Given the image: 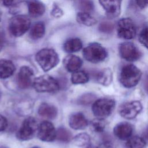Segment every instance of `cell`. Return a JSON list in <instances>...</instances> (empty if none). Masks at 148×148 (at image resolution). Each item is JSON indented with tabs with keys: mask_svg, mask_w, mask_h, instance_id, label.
I'll list each match as a JSON object with an SVG mask.
<instances>
[{
	"mask_svg": "<svg viewBox=\"0 0 148 148\" xmlns=\"http://www.w3.org/2000/svg\"><path fill=\"white\" fill-rule=\"evenodd\" d=\"M142 76V72L133 64L124 66L121 70L119 80L123 86L132 88L136 86Z\"/></svg>",
	"mask_w": 148,
	"mask_h": 148,
	"instance_id": "obj_1",
	"label": "cell"
},
{
	"mask_svg": "<svg viewBox=\"0 0 148 148\" xmlns=\"http://www.w3.org/2000/svg\"><path fill=\"white\" fill-rule=\"evenodd\" d=\"M35 60L45 72L54 68L59 62V57L56 51L52 49L48 48L39 50L36 54Z\"/></svg>",
	"mask_w": 148,
	"mask_h": 148,
	"instance_id": "obj_2",
	"label": "cell"
},
{
	"mask_svg": "<svg viewBox=\"0 0 148 148\" xmlns=\"http://www.w3.org/2000/svg\"><path fill=\"white\" fill-rule=\"evenodd\" d=\"M84 58L91 63H99L103 61L108 56L106 50L98 43H91L83 50Z\"/></svg>",
	"mask_w": 148,
	"mask_h": 148,
	"instance_id": "obj_3",
	"label": "cell"
},
{
	"mask_svg": "<svg viewBox=\"0 0 148 148\" xmlns=\"http://www.w3.org/2000/svg\"><path fill=\"white\" fill-rule=\"evenodd\" d=\"M32 86L38 92H55L60 88L58 81L48 75H41L35 78Z\"/></svg>",
	"mask_w": 148,
	"mask_h": 148,
	"instance_id": "obj_4",
	"label": "cell"
},
{
	"mask_svg": "<svg viewBox=\"0 0 148 148\" xmlns=\"http://www.w3.org/2000/svg\"><path fill=\"white\" fill-rule=\"evenodd\" d=\"M30 25L31 20L28 17L23 14L16 15L9 21V30L13 36L19 37L29 29Z\"/></svg>",
	"mask_w": 148,
	"mask_h": 148,
	"instance_id": "obj_5",
	"label": "cell"
},
{
	"mask_svg": "<svg viewBox=\"0 0 148 148\" xmlns=\"http://www.w3.org/2000/svg\"><path fill=\"white\" fill-rule=\"evenodd\" d=\"M115 107L114 99L102 98L95 100L92 103V111L97 118L104 119L110 116Z\"/></svg>",
	"mask_w": 148,
	"mask_h": 148,
	"instance_id": "obj_6",
	"label": "cell"
},
{
	"mask_svg": "<svg viewBox=\"0 0 148 148\" xmlns=\"http://www.w3.org/2000/svg\"><path fill=\"white\" fill-rule=\"evenodd\" d=\"M39 124L37 120L32 117L26 118L16 133L17 138L21 141L32 139L38 132Z\"/></svg>",
	"mask_w": 148,
	"mask_h": 148,
	"instance_id": "obj_7",
	"label": "cell"
},
{
	"mask_svg": "<svg viewBox=\"0 0 148 148\" xmlns=\"http://www.w3.org/2000/svg\"><path fill=\"white\" fill-rule=\"evenodd\" d=\"M117 32L118 36L124 39H134L136 34L135 24L130 18H122L119 20Z\"/></svg>",
	"mask_w": 148,
	"mask_h": 148,
	"instance_id": "obj_8",
	"label": "cell"
},
{
	"mask_svg": "<svg viewBox=\"0 0 148 148\" xmlns=\"http://www.w3.org/2000/svg\"><path fill=\"white\" fill-rule=\"evenodd\" d=\"M119 51L120 57L128 61H135L141 57L140 51L132 42H125L120 44Z\"/></svg>",
	"mask_w": 148,
	"mask_h": 148,
	"instance_id": "obj_9",
	"label": "cell"
},
{
	"mask_svg": "<svg viewBox=\"0 0 148 148\" xmlns=\"http://www.w3.org/2000/svg\"><path fill=\"white\" fill-rule=\"evenodd\" d=\"M142 110V103L138 101H132L121 104L119 108V112L121 117L131 120L135 118Z\"/></svg>",
	"mask_w": 148,
	"mask_h": 148,
	"instance_id": "obj_10",
	"label": "cell"
},
{
	"mask_svg": "<svg viewBox=\"0 0 148 148\" xmlns=\"http://www.w3.org/2000/svg\"><path fill=\"white\" fill-rule=\"evenodd\" d=\"M56 131L51 122L43 121L39 125L38 137L43 142H51L56 139Z\"/></svg>",
	"mask_w": 148,
	"mask_h": 148,
	"instance_id": "obj_11",
	"label": "cell"
},
{
	"mask_svg": "<svg viewBox=\"0 0 148 148\" xmlns=\"http://www.w3.org/2000/svg\"><path fill=\"white\" fill-rule=\"evenodd\" d=\"M34 73L33 70L28 66L20 68L17 76V84L21 89H27L32 85Z\"/></svg>",
	"mask_w": 148,
	"mask_h": 148,
	"instance_id": "obj_12",
	"label": "cell"
},
{
	"mask_svg": "<svg viewBox=\"0 0 148 148\" xmlns=\"http://www.w3.org/2000/svg\"><path fill=\"white\" fill-rule=\"evenodd\" d=\"M122 0H99L100 5L105 10L106 15L110 18L118 17L121 12Z\"/></svg>",
	"mask_w": 148,
	"mask_h": 148,
	"instance_id": "obj_13",
	"label": "cell"
},
{
	"mask_svg": "<svg viewBox=\"0 0 148 148\" xmlns=\"http://www.w3.org/2000/svg\"><path fill=\"white\" fill-rule=\"evenodd\" d=\"M69 125L71 128L75 130H81L85 129L88 122L85 116L80 112L74 113L71 114L69 117Z\"/></svg>",
	"mask_w": 148,
	"mask_h": 148,
	"instance_id": "obj_14",
	"label": "cell"
},
{
	"mask_svg": "<svg viewBox=\"0 0 148 148\" xmlns=\"http://www.w3.org/2000/svg\"><path fill=\"white\" fill-rule=\"evenodd\" d=\"M133 132L132 125L127 122H121L116 125L113 129L114 135L121 140L129 139Z\"/></svg>",
	"mask_w": 148,
	"mask_h": 148,
	"instance_id": "obj_15",
	"label": "cell"
},
{
	"mask_svg": "<svg viewBox=\"0 0 148 148\" xmlns=\"http://www.w3.org/2000/svg\"><path fill=\"white\" fill-rule=\"evenodd\" d=\"M63 64L66 71L73 73L79 71L82 66L83 61L78 56L68 55L64 59Z\"/></svg>",
	"mask_w": 148,
	"mask_h": 148,
	"instance_id": "obj_16",
	"label": "cell"
},
{
	"mask_svg": "<svg viewBox=\"0 0 148 148\" xmlns=\"http://www.w3.org/2000/svg\"><path fill=\"white\" fill-rule=\"evenodd\" d=\"M28 13L32 17H38L45 12V5L39 0H27L26 1Z\"/></svg>",
	"mask_w": 148,
	"mask_h": 148,
	"instance_id": "obj_17",
	"label": "cell"
},
{
	"mask_svg": "<svg viewBox=\"0 0 148 148\" xmlns=\"http://www.w3.org/2000/svg\"><path fill=\"white\" fill-rule=\"evenodd\" d=\"M38 112L41 117L50 120L55 119L58 114L56 107L46 102L42 103L39 105Z\"/></svg>",
	"mask_w": 148,
	"mask_h": 148,
	"instance_id": "obj_18",
	"label": "cell"
},
{
	"mask_svg": "<svg viewBox=\"0 0 148 148\" xmlns=\"http://www.w3.org/2000/svg\"><path fill=\"white\" fill-rule=\"evenodd\" d=\"M16 70L12 61L9 60H0V79H6L10 77Z\"/></svg>",
	"mask_w": 148,
	"mask_h": 148,
	"instance_id": "obj_19",
	"label": "cell"
},
{
	"mask_svg": "<svg viewBox=\"0 0 148 148\" xmlns=\"http://www.w3.org/2000/svg\"><path fill=\"white\" fill-rule=\"evenodd\" d=\"M83 44L82 40L79 38H71L68 39L64 43L63 49L64 51L68 53H72L79 51L82 48Z\"/></svg>",
	"mask_w": 148,
	"mask_h": 148,
	"instance_id": "obj_20",
	"label": "cell"
},
{
	"mask_svg": "<svg viewBox=\"0 0 148 148\" xmlns=\"http://www.w3.org/2000/svg\"><path fill=\"white\" fill-rule=\"evenodd\" d=\"M95 77L98 83L106 86L112 83L113 75L111 70L109 68H106L99 71Z\"/></svg>",
	"mask_w": 148,
	"mask_h": 148,
	"instance_id": "obj_21",
	"label": "cell"
},
{
	"mask_svg": "<svg viewBox=\"0 0 148 148\" xmlns=\"http://www.w3.org/2000/svg\"><path fill=\"white\" fill-rule=\"evenodd\" d=\"M76 21L79 24L88 27L92 26L97 23V20L90 13L83 12H79L77 13Z\"/></svg>",
	"mask_w": 148,
	"mask_h": 148,
	"instance_id": "obj_22",
	"label": "cell"
},
{
	"mask_svg": "<svg viewBox=\"0 0 148 148\" xmlns=\"http://www.w3.org/2000/svg\"><path fill=\"white\" fill-rule=\"evenodd\" d=\"M45 33V25L43 22H38L33 25L29 32V37L33 40L42 38Z\"/></svg>",
	"mask_w": 148,
	"mask_h": 148,
	"instance_id": "obj_23",
	"label": "cell"
},
{
	"mask_svg": "<svg viewBox=\"0 0 148 148\" xmlns=\"http://www.w3.org/2000/svg\"><path fill=\"white\" fill-rule=\"evenodd\" d=\"M71 80L73 84H84L88 82L89 76L84 71H77L72 73Z\"/></svg>",
	"mask_w": 148,
	"mask_h": 148,
	"instance_id": "obj_24",
	"label": "cell"
},
{
	"mask_svg": "<svg viewBox=\"0 0 148 148\" xmlns=\"http://www.w3.org/2000/svg\"><path fill=\"white\" fill-rule=\"evenodd\" d=\"M146 145V141L143 138L134 136L128 139L125 146V148H145Z\"/></svg>",
	"mask_w": 148,
	"mask_h": 148,
	"instance_id": "obj_25",
	"label": "cell"
},
{
	"mask_svg": "<svg viewBox=\"0 0 148 148\" xmlns=\"http://www.w3.org/2000/svg\"><path fill=\"white\" fill-rule=\"evenodd\" d=\"M59 142L67 143L72 140V133L64 127H60L56 131V139Z\"/></svg>",
	"mask_w": 148,
	"mask_h": 148,
	"instance_id": "obj_26",
	"label": "cell"
},
{
	"mask_svg": "<svg viewBox=\"0 0 148 148\" xmlns=\"http://www.w3.org/2000/svg\"><path fill=\"white\" fill-rule=\"evenodd\" d=\"M72 141L74 145L79 147H83L89 145L90 137L86 133H80L76 135L73 139Z\"/></svg>",
	"mask_w": 148,
	"mask_h": 148,
	"instance_id": "obj_27",
	"label": "cell"
},
{
	"mask_svg": "<svg viewBox=\"0 0 148 148\" xmlns=\"http://www.w3.org/2000/svg\"><path fill=\"white\" fill-rule=\"evenodd\" d=\"M106 123L103 119L97 118L92 120L90 123L91 129L96 133H102L106 128Z\"/></svg>",
	"mask_w": 148,
	"mask_h": 148,
	"instance_id": "obj_28",
	"label": "cell"
},
{
	"mask_svg": "<svg viewBox=\"0 0 148 148\" xmlns=\"http://www.w3.org/2000/svg\"><path fill=\"white\" fill-rule=\"evenodd\" d=\"M78 7L80 12L90 13L94 10V3L91 0H79Z\"/></svg>",
	"mask_w": 148,
	"mask_h": 148,
	"instance_id": "obj_29",
	"label": "cell"
},
{
	"mask_svg": "<svg viewBox=\"0 0 148 148\" xmlns=\"http://www.w3.org/2000/svg\"><path fill=\"white\" fill-rule=\"evenodd\" d=\"M96 99V96L92 93H86L83 94L77 100L78 103L83 105H88L94 103Z\"/></svg>",
	"mask_w": 148,
	"mask_h": 148,
	"instance_id": "obj_30",
	"label": "cell"
},
{
	"mask_svg": "<svg viewBox=\"0 0 148 148\" xmlns=\"http://www.w3.org/2000/svg\"><path fill=\"white\" fill-rule=\"evenodd\" d=\"M138 39L140 43L148 49V27H145L141 30Z\"/></svg>",
	"mask_w": 148,
	"mask_h": 148,
	"instance_id": "obj_31",
	"label": "cell"
},
{
	"mask_svg": "<svg viewBox=\"0 0 148 148\" xmlns=\"http://www.w3.org/2000/svg\"><path fill=\"white\" fill-rule=\"evenodd\" d=\"M114 29V25L113 23L108 21L102 22L98 27V29L100 32L103 33L109 34L113 31Z\"/></svg>",
	"mask_w": 148,
	"mask_h": 148,
	"instance_id": "obj_32",
	"label": "cell"
},
{
	"mask_svg": "<svg viewBox=\"0 0 148 148\" xmlns=\"http://www.w3.org/2000/svg\"><path fill=\"white\" fill-rule=\"evenodd\" d=\"M108 135H104L101 143L98 146L99 148H115L114 144Z\"/></svg>",
	"mask_w": 148,
	"mask_h": 148,
	"instance_id": "obj_33",
	"label": "cell"
},
{
	"mask_svg": "<svg viewBox=\"0 0 148 148\" xmlns=\"http://www.w3.org/2000/svg\"><path fill=\"white\" fill-rule=\"evenodd\" d=\"M51 15L54 17H60L63 14V11L57 4H54L51 11Z\"/></svg>",
	"mask_w": 148,
	"mask_h": 148,
	"instance_id": "obj_34",
	"label": "cell"
},
{
	"mask_svg": "<svg viewBox=\"0 0 148 148\" xmlns=\"http://www.w3.org/2000/svg\"><path fill=\"white\" fill-rule=\"evenodd\" d=\"M8 127V120L5 117L0 114V132H2Z\"/></svg>",
	"mask_w": 148,
	"mask_h": 148,
	"instance_id": "obj_35",
	"label": "cell"
},
{
	"mask_svg": "<svg viewBox=\"0 0 148 148\" xmlns=\"http://www.w3.org/2000/svg\"><path fill=\"white\" fill-rule=\"evenodd\" d=\"M135 2L140 9H145L148 6V0H135Z\"/></svg>",
	"mask_w": 148,
	"mask_h": 148,
	"instance_id": "obj_36",
	"label": "cell"
},
{
	"mask_svg": "<svg viewBox=\"0 0 148 148\" xmlns=\"http://www.w3.org/2000/svg\"><path fill=\"white\" fill-rule=\"evenodd\" d=\"M5 43V35L2 30L0 29V52L2 50Z\"/></svg>",
	"mask_w": 148,
	"mask_h": 148,
	"instance_id": "obj_37",
	"label": "cell"
},
{
	"mask_svg": "<svg viewBox=\"0 0 148 148\" xmlns=\"http://www.w3.org/2000/svg\"><path fill=\"white\" fill-rule=\"evenodd\" d=\"M143 85V88L145 91L148 94V75H146L145 77H144Z\"/></svg>",
	"mask_w": 148,
	"mask_h": 148,
	"instance_id": "obj_38",
	"label": "cell"
},
{
	"mask_svg": "<svg viewBox=\"0 0 148 148\" xmlns=\"http://www.w3.org/2000/svg\"><path fill=\"white\" fill-rule=\"evenodd\" d=\"M16 0H2L3 3L6 6H12Z\"/></svg>",
	"mask_w": 148,
	"mask_h": 148,
	"instance_id": "obj_39",
	"label": "cell"
},
{
	"mask_svg": "<svg viewBox=\"0 0 148 148\" xmlns=\"http://www.w3.org/2000/svg\"><path fill=\"white\" fill-rule=\"evenodd\" d=\"M143 135V136H144L145 139L147 141H148V126L147 127V128H146V130H145V131H144Z\"/></svg>",
	"mask_w": 148,
	"mask_h": 148,
	"instance_id": "obj_40",
	"label": "cell"
},
{
	"mask_svg": "<svg viewBox=\"0 0 148 148\" xmlns=\"http://www.w3.org/2000/svg\"><path fill=\"white\" fill-rule=\"evenodd\" d=\"M87 148H99V146H89L88 147H87Z\"/></svg>",
	"mask_w": 148,
	"mask_h": 148,
	"instance_id": "obj_41",
	"label": "cell"
},
{
	"mask_svg": "<svg viewBox=\"0 0 148 148\" xmlns=\"http://www.w3.org/2000/svg\"><path fill=\"white\" fill-rule=\"evenodd\" d=\"M0 148H8V147L4 146H0Z\"/></svg>",
	"mask_w": 148,
	"mask_h": 148,
	"instance_id": "obj_42",
	"label": "cell"
},
{
	"mask_svg": "<svg viewBox=\"0 0 148 148\" xmlns=\"http://www.w3.org/2000/svg\"><path fill=\"white\" fill-rule=\"evenodd\" d=\"M31 148H40V147H39V146H34V147H32Z\"/></svg>",
	"mask_w": 148,
	"mask_h": 148,
	"instance_id": "obj_43",
	"label": "cell"
},
{
	"mask_svg": "<svg viewBox=\"0 0 148 148\" xmlns=\"http://www.w3.org/2000/svg\"><path fill=\"white\" fill-rule=\"evenodd\" d=\"M1 17H2V13H1V11H0V21H1Z\"/></svg>",
	"mask_w": 148,
	"mask_h": 148,
	"instance_id": "obj_44",
	"label": "cell"
},
{
	"mask_svg": "<svg viewBox=\"0 0 148 148\" xmlns=\"http://www.w3.org/2000/svg\"><path fill=\"white\" fill-rule=\"evenodd\" d=\"M1 92L0 91V99H1Z\"/></svg>",
	"mask_w": 148,
	"mask_h": 148,
	"instance_id": "obj_45",
	"label": "cell"
}]
</instances>
